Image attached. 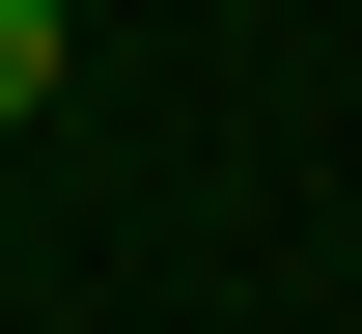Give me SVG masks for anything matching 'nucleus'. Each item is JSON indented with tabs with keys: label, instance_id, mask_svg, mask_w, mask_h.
<instances>
[{
	"label": "nucleus",
	"instance_id": "f257e3e1",
	"mask_svg": "<svg viewBox=\"0 0 362 334\" xmlns=\"http://www.w3.org/2000/svg\"><path fill=\"white\" fill-rule=\"evenodd\" d=\"M56 56H84V28H56V0H0V140L56 112Z\"/></svg>",
	"mask_w": 362,
	"mask_h": 334
},
{
	"label": "nucleus",
	"instance_id": "f03ea898",
	"mask_svg": "<svg viewBox=\"0 0 362 334\" xmlns=\"http://www.w3.org/2000/svg\"><path fill=\"white\" fill-rule=\"evenodd\" d=\"M56 28H112V0H56Z\"/></svg>",
	"mask_w": 362,
	"mask_h": 334
}]
</instances>
